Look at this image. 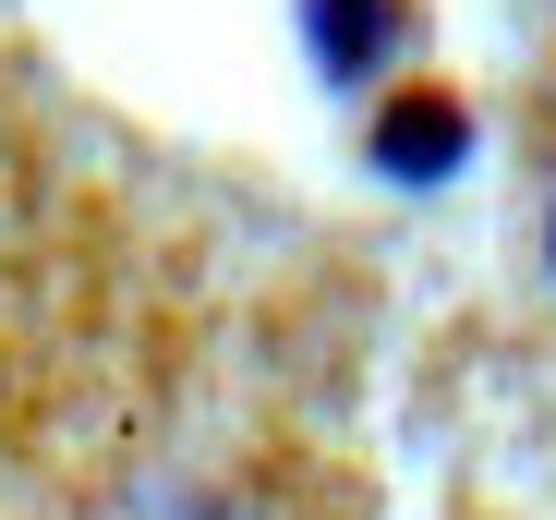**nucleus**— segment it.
<instances>
[]
</instances>
